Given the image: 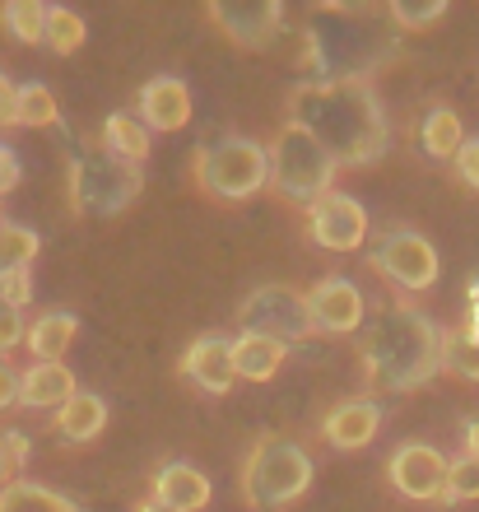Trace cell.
Segmentation results:
<instances>
[{"instance_id": "obj_1", "label": "cell", "mask_w": 479, "mask_h": 512, "mask_svg": "<svg viewBox=\"0 0 479 512\" xmlns=\"http://www.w3.org/2000/svg\"><path fill=\"white\" fill-rule=\"evenodd\" d=\"M400 33L386 5L326 0L303 14L298 28V70L307 84H368V75L396 61Z\"/></svg>"}, {"instance_id": "obj_2", "label": "cell", "mask_w": 479, "mask_h": 512, "mask_svg": "<svg viewBox=\"0 0 479 512\" xmlns=\"http://www.w3.org/2000/svg\"><path fill=\"white\" fill-rule=\"evenodd\" d=\"M289 122H298L335 168H373L391 149V122L373 84H293Z\"/></svg>"}, {"instance_id": "obj_3", "label": "cell", "mask_w": 479, "mask_h": 512, "mask_svg": "<svg viewBox=\"0 0 479 512\" xmlns=\"http://www.w3.org/2000/svg\"><path fill=\"white\" fill-rule=\"evenodd\" d=\"M354 345H359L363 378L373 391L405 396V391L428 387L442 373V326L405 298L382 303L354 336Z\"/></svg>"}, {"instance_id": "obj_4", "label": "cell", "mask_w": 479, "mask_h": 512, "mask_svg": "<svg viewBox=\"0 0 479 512\" xmlns=\"http://www.w3.org/2000/svg\"><path fill=\"white\" fill-rule=\"evenodd\" d=\"M312 457L298 438L284 433H266L247 447V457L238 466V494L252 512H284L312 489Z\"/></svg>"}, {"instance_id": "obj_5", "label": "cell", "mask_w": 479, "mask_h": 512, "mask_svg": "<svg viewBox=\"0 0 479 512\" xmlns=\"http://www.w3.org/2000/svg\"><path fill=\"white\" fill-rule=\"evenodd\" d=\"M191 177L210 201L242 205L270 187V149L252 135H214L191 154Z\"/></svg>"}, {"instance_id": "obj_6", "label": "cell", "mask_w": 479, "mask_h": 512, "mask_svg": "<svg viewBox=\"0 0 479 512\" xmlns=\"http://www.w3.org/2000/svg\"><path fill=\"white\" fill-rule=\"evenodd\" d=\"M145 191V168H131V163L112 159L107 149L80 145L66 163V196L75 215L89 219H112L121 210H131Z\"/></svg>"}, {"instance_id": "obj_7", "label": "cell", "mask_w": 479, "mask_h": 512, "mask_svg": "<svg viewBox=\"0 0 479 512\" xmlns=\"http://www.w3.org/2000/svg\"><path fill=\"white\" fill-rule=\"evenodd\" d=\"M266 149H270V191H275L280 201L307 210V205H317L321 196L335 191L340 168H335L331 154H326L298 122H284Z\"/></svg>"}, {"instance_id": "obj_8", "label": "cell", "mask_w": 479, "mask_h": 512, "mask_svg": "<svg viewBox=\"0 0 479 512\" xmlns=\"http://www.w3.org/2000/svg\"><path fill=\"white\" fill-rule=\"evenodd\" d=\"M368 266L382 275L396 294H428L442 275V256L419 229L410 224H391L377 238H368Z\"/></svg>"}, {"instance_id": "obj_9", "label": "cell", "mask_w": 479, "mask_h": 512, "mask_svg": "<svg viewBox=\"0 0 479 512\" xmlns=\"http://www.w3.org/2000/svg\"><path fill=\"white\" fill-rule=\"evenodd\" d=\"M238 331L242 336H270L280 345H303L312 340V317H307V294L293 284H261L238 303Z\"/></svg>"}, {"instance_id": "obj_10", "label": "cell", "mask_w": 479, "mask_h": 512, "mask_svg": "<svg viewBox=\"0 0 479 512\" xmlns=\"http://www.w3.org/2000/svg\"><path fill=\"white\" fill-rule=\"evenodd\" d=\"M303 233L307 243L326 247V252H359L373 238V219L349 191H331V196H321L317 205L303 210Z\"/></svg>"}, {"instance_id": "obj_11", "label": "cell", "mask_w": 479, "mask_h": 512, "mask_svg": "<svg viewBox=\"0 0 479 512\" xmlns=\"http://www.w3.org/2000/svg\"><path fill=\"white\" fill-rule=\"evenodd\" d=\"M447 471H452L447 452L433 443H419V438L400 443L386 457V480H391V489H396L400 499H410V503H442Z\"/></svg>"}, {"instance_id": "obj_12", "label": "cell", "mask_w": 479, "mask_h": 512, "mask_svg": "<svg viewBox=\"0 0 479 512\" xmlns=\"http://www.w3.org/2000/svg\"><path fill=\"white\" fill-rule=\"evenodd\" d=\"M307 294V317L317 336H359L368 326V298L349 275H321Z\"/></svg>"}, {"instance_id": "obj_13", "label": "cell", "mask_w": 479, "mask_h": 512, "mask_svg": "<svg viewBox=\"0 0 479 512\" xmlns=\"http://www.w3.org/2000/svg\"><path fill=\"white\" fill-rule=\"evenodd\" d=\"M205 19H210L219 33H224L228 42H238V47H247V52H261V47H270V42L280 38L284 28V5L280 0H214L210 10H205Z\"/></svg>"}, {"instance_id": "obj_14", "label": "cell", "mask_w": 479, "mask_h": 512, "mask_svg": "<svg viewBox=\"0 0 479 512\" xmlns=\"http://www.w3.org/2000/svg\"><path fill=\"white\" fill-rule=\"evenodd\" d=\"M321 443L335 447V452H363L382 433V401L377 396H349V401H335L317 424Z\"/></svg>"}, {"instance_id": "obj_15", "label": "cell", "mask_w": 479, "mask_h": 512, "mask_svg": "<svg viewBox=\"0 0 479 512\" xmlns=\"http://www.w3.org/2000/svg\"><path fill=\"white\" fill-rule=\"evenodd\" d=\"M182 378L196 391H205V396H228L233 382H238V373H233V336L205 331V336L191 340L187 354H182Z\"/></svg>"}, {"instance_id": "obj_16", "label": "cell", "mask_w": 479, "mask_h": 512, "mask_svg": "<svg viewBox=\"0 0 479 512\" xmlns=\"http://www.w3.org/2000/svg\"><path fill=\"white\" fill-rule=\"evenodd\" d=\"M135 117L154 135H177L191 122V84L182 75H154L135 94Z\"/></svg>"}, {"instance_id": "obj_17", "label": "cell", "mask_w": 479, "mask_h": 512, "mask_svg": "<svg viewBox=\"0 0 479 512\" xmlns=\"http://www.w3.org/2000/svg\"><path fill=\"white\" fill-rule=\"evenodd\" d=\"M149 499L168 503L177 512H205L214 499V485L210 475L200 466H191V461H163L154 471V480H149Z\"/></svg>"}, {"instance_id": "obj_18", "label": "cell", "mask_w": 479, "mask_h": 512, "mask_svg": "<svg viewBox=\"0 0 479 512\" xmlns=\"http://www.w3.org/2000/svg\"><path fill=\"white\" fill-rule=\"evenodd\" d=\"M103 429H107V401L98 391H84V387L52 415V433L70 447L94 443V438H103Z\"/></svg>"}, {"instance_id": "obj_19", "label": "cell", "mask_w": 479, "mask_h": 512, "mask_svg": "<svg viewBox=\"0 0 479 512\" xmlns=\"http://www.w3.org/2000/svg\"><path fill=\"white\" fill-rule=\"evenodd\" d=\"M75 336H80V317L70 308H52V312H42V317L28 322L24 350L33 354V364H66Z\"/></svg>"}, {"instance_id": "obj_20", "label": "cell", "mask_w": 479, "mask_h": 512, "mask_svg": "<svg viewBox=\"0 0 479 512\" xmlns=\"http://www.w3.org/2000/svg\"><path fill=\"white\" fill-rule=\"evenodd\" d=\"M24 373V387H19V405H28V410H61V405L80 391V382H75V373H70L66 364H28L19 368Z\"/></svg>"}, {"instance_id": "obj_21", "label": "cell", "mask_w": 479, "mask_h": 512, "mask_svg": "<svg viewBox=\"0 0 479 512\" xmlns=\"http://www.w3.org/2000/svg\"><path fill=\"white\" fill-rule=\"evenodd\" d=\"M98 149H107L112 159L131 163V168H145L149 149H154V131H149L135 112H112V117L98 126Z\"/></svg>"}, {"instance_id": "obj_22", "label": "cell", "mask_w": 479, "mask_h": 512, "mask_svg": "<svg viewBox=\"0 0 479 512\" xmlns=\"http://www.w3.org/2000/svg\"><path fill=\"white\" fill-rule=\"evenodd\" d=\"M466 145V126H461V112L452 103H433V108L419 117V149L428 159L438 163H452Z\"/></svg>"}, {"instance_id": "obj_23", "label": "cell", "mask_w": 479, "mask_h": 512, "mask_svg": "<svg viewBox=\"0 0 479 512\" xmlns=\"http://www.w3.org/2000/svg\"><path fill=\"white\" fill-rule=\"evenodd\" d=\"M284 359H289V345H280V340L242 336V331L233 336V373L242 382H270L284 368Z\"/></svg>"}, {"instance_id": "obj_24", "label": "cell", "mask_w": 479, "mask_h": 512, "mask_svg": "<svg viewBox=\"0 0 479 512\" xmlns=\"http://www.w3.org/2000/svg\"><path fill=\"white\" fill-rule=\"evenodd\" d=\"M0 512H84V508L75 499H66L61 489L38 485V480L19 475L14 485L0 489Z\"/></svg>"}, {"instance_id": "obj_25", "label": "cell", "mask_w": 479, "mask_h": 512, "mask_svg": "<svg viewBox=\"0 0 479 512\" xmlns=\"http://www.w3.org/2000/svg\"><path fill=\"white\" fill-rule=\"evenodd\" d=\"M14 126L24 131H47V126H61V103L42 80L19 84V112H14Z\"/></svg>"}, {"instance_id": "obj_26", "label": "cell", "mask_w": 479, "mask_h": 512, "mask_svg": "<svg viewBox=\"0 0 479 512\" xmlns=\"http://www.w3.org/2000/svg\"><path fill=\"white\" fill-rule=\"evenodd\" d=\"M442 373L479 382V336H470L466 326H442Z\"/></svg>"}, {"instance_id": "obj_27", "label": "cell", "mask_w": 479, "mask_h": 512, "mask_svg": "<svg viewBox=\"0 0 479 512\" xmlns=\"http://www.w3.org/2000/svg\"><path fill=\"white\" fill-rule=\"evenodd\" d=\"M0 24L10 33L14 42H28V47H38L47 38V5L42 0H5L0 5Z\"/></svg>"}, {"instance_id": "obj_28", "label": "cell", "mask_w": 479, "mask_h": 512, "mask_svg": "<svg viewBox=\"0 0 479 512\" xmlns=\"http://www.w3.org/2000/svg\"><path fill=\"white\" fill-rule=\"evenodd\" d=\"M89 42V24H84L75 10H66V5H47V38H42V47L56 56H75Z\"/></svg>"}, {"instance_id": "obj_29", "label": "cell", "mask_w": 479, "mask_h": 512, "mask_svg": "<svg viewBox=\"0 0 479 512\" xmlns=\"http://www.w3.org/2000/svg\"><path fill=\"white\" fill-rule=\"evenodd\" d=\"M42 252V233L28 224H5L0 229V270H33Z\"/></svg>"}, {"instance_id": "obj_30", "label": "cell", "mask_w": 479, "mask_h": 512, "mask_svg": "<svg viewBox=\"0 0 479 512\" xmlns=\"http://www.w3.org/2000/svg\"><path fill=\"white\" fill-rule=\"evenodd\" d=\"M479 499V457H461L452 461L447 471V489H442V508H456V503H475Z\"/></svg>"}, {"instance_id": "obj_31", "label": "cell", "mask_w": 479, "mask_h": 512, "mask_svg": "<svg viewBox=\"0 0 479 512\" xmlns=\"http://www.w3.org/2000/svg\"><path fill=\"white\" fill-rule=\"evenodd\" d=\"M386 14H391V24H396L400 33H419V28H433L442 14H447V0H424V5L391 0V5H386Z\"/></svg>"}, {"instance_id": "obj_32", "label": "cell", "mask_w": 479, "mask_h": 512, "mask_svg": "<svg viewBox=\"0 0 479 512\" xmlns=\"http://www.w3.org/2000/svg\"><path fill=\"white\" fill-rule=\"evenodd\" d=\"M28 340V322H24V308H10L0 303V359H10L19 345Z\"/></svg>"}, {"instance_id": "obj_33", "label": "cell", "mask_w": 479, "mask_h": 512, "mask_svg": "<svg viewBox=\"0 0 479 512\" xmlns=\"http://www.w3.org/2000/svg\"><path fill=\"white\" fill-rule=\"evenodd\" d=\"M0 303L28 308L33 303V270H0Z\"/></svg>"}, {"instance_id": "obj_34", "label": "cell", "mask_w": 479, "mask_h": 512, "mask_svg": "<svg viewBox=\"0 0 479 512\" xmlns=\"http://www.w3.org/2000/svg\"><path fill=\"white\" fill-rule=\"evenodd\" d=\"M452 173L461 187H470L479 196V135H466V145H461V154L452 159Z\"/></svg>"}, {"instance_id": "obj_35", "label": "cell", "mask_w": 479, "mask_h": 512, "mask_svg": "<svg viewBox=\"0 0 479 512\" xmlns=\"http://www.w3.org/2000/svg\"><path fill=\"white\" fill-rule=\"evenodd\" d=\"M19 182H24V163H19V154H14L10 140H0V201H5Z\"/></svg>"}, {"instance_id": "obj_36", "label": "cell", "mask_w": 479, "mask_h": 512, "mask_svg": "<svg viewBox=\"0 0 479 512\" xmlns=\"http://www.w3.org/2000/svg\"><path fill=\"white\" fill-rule=\"evenodd\" d=\"M19 387H24V373H19L10 359H0V415L19 405Z\"/></svg>"}, {"instance_id": "obj_37", "label": "cell", "mask_w": 479, "mask_h": 512, "mask_svg": "<svg viewBox=\"0 0 479 512\" xmlns=\"http://www.w3.org/2000/svg\"><path fill=\"white\" fill-rule=\"evenodd\" d=\"M14 112H19V84L0 70V126H14Z\"/></svg>"}, {"instance_id": "obj_38", "label": "cell", "mask_w": 479, "mask_h": 512, "mask_svg": "<svg viewBox=\"0 0 479 512\" xmlns=\"http://www.w3.org/2000/svg\"><path fill=\"white\" fill-rule=\"evenodd\" d=\"M0 438H5V447H10L14 471H24V466H28V457H33V447H28V433H19V429H5V433H0Z\"/></svg>"}, {"instance_id": "obj_39", "label": "cell", "mask_w": 479, "mask_h": 512, "mask_svg": "<svg viewBox=\"0 0 479 512\" xmlns=\"http://www.w3.org/2000/svg\"><path fill=\"white\" fill-rule=\"evenodd\" d=\"M470 331V336H479V275L470 280V289H466V322H461Z\"/></svg>"}, {"instance_id": "obj_40", "label": "cell", "mask_w": 479, "mask_h": 512, "mask_svg": "<svg viewBox=\"0 0 479 512\" xmlns=\"http://www.w3.org/2000/svg\"><path fill=\"white\" fill-rule=\"evenodd\" d=\"M19 480V471H14V461H10V447H5V438H0V489L14 485Z\"/></svg>"}, {"instance_id": "obj_41", "label": "cell", "mask_w": 479, "mask_h": 512, "mask_svg": "<svg viewBox=\"0 0 479 512\" xmlns=\"http://www.w3.org/2000/svg\"><path fill=\"white\" fill-rule=\"evenodd\" d=\"M461 447H466V457H479V419H466V429H461Z\"/></svg>"}, {"instance_id": "obj_42", "label": "cell", "mask_w": 479, "mask_h": 512, "mask_svg": "<svg viewBox=\"0 0 479 512\" xmlns=\"http://www.w3.org/2000/svg\"><path fill=\"white\" fill-rule=\"evenodd\" d=\"M135 512H177V508H168V503H159V499H145Z\"/></svg>"}, {"instance_id": "obj_43", "label": "cell", "mask_w": 479, "mask_h": 512, "mask_svg": "<svg viewBox=\"0 0 479 512\" xmlns=\"http://www.w3.org/2000/svg\"><path fill=\"white\" fill-rule=\"evenodd\" d=\"M0 229H5V205H0Z\"/></svg>"}]
</instances>
